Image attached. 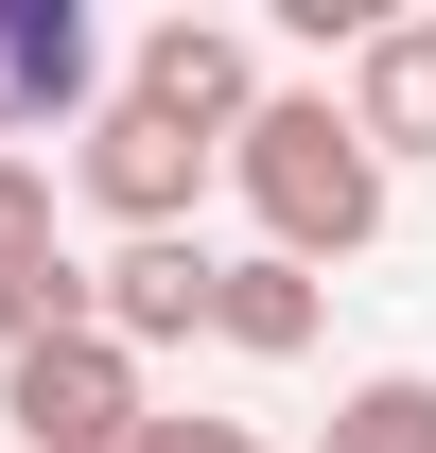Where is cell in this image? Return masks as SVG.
<instances>
[{"label": "cell", "mask_w": 436, "mask_h": 453, "mask_svg": "<svg viewBox=\"0 0 436 453\" xmlns=\"http://www.w3.org/2000/svg\"><path fill=\"white\" fill-rule=\"evenodd\" d=\"M227 192L262 210V244L279 262H367L384 244V157H367V122L331 105V88H262V122L227 140Z\"/></svg>", "instance_id": "obj_1"}, {"label": "cell", "mask_w": 436, "mask_h": 453, "mask_svg": "<svg viewBox=\"0 0 436 453\" xmlns=\"http://www.w3.org/2000/svg\"><path fill=\"white\" fill-rule=\"evenodd\" d=\"M0 418H18V453H122L158 401H140V349L53 332V349H18V366H0Z\"/></svg>", "instance_id": "obj_2"}, {"label": "cell", "mask_w": 436, "mask_h": 453, "mask_svg": "<svg viewBox=\"0 0 436 453\" xmlns=\"http://www.w3.org/2000/svg\"><path fill=\"white\" fill-rule=\"evenodd\" d=\"M70 174H88V210L122 226V244H175V226H192V192H210V140H192V122H158V105H105L88 122V140H70Z\"/></svg>", "instance_id": "obj_3"}, {"label": "cell", "mask_w": 436, "mask_h": 453, "mask_svg": "<svg viewBox=\"0 0 436 453\" xmlns=\"http://www.w3.org/2000/svg\"><path fill=\"white\" fill-rule=\"evenodd\" d=\"M122 88H105V35H88V0H0V157L18 140H88Z\"/></svg>", "instance_id": "obj_4"}, {"label": "cell", "mask_w": 436, "mask_h": 453, "mask_svg": "<svg viewBox=\"0 0 436 453\" xmlns=\"http://www.w3.org/2000/svg\"><path fill=\"white\" fill-rule=\"evenodd\" d=\"M122 105H158V122H192V140H245L262 122V53H245V18H158L140 53H122Z\"/></svg>", "instance_id": "obj_5"}, {"label": "cell", "mask_w": 436, "mask_h": 453, "mask_svg": "<svg viewBox=\"0 0 436 453\" xmlns=\"http://www.w3.org/2000/svg\"><path fill=\"white\" fill-rule=\"evenodd\" d=\"M210 296H227V262L175 226V244H122V262H88V314H105V349H192L210 332Z\"/></svg>", "instance_id": "obj_6"}, {"label": "cell", "mask_w": 436, "mask_h": 453, "mask_svg": "<svg viewBox=\"0 0 436 453\" xmlns=\"http://www.w3.org/2000/svg\"><path fill=\"white\" fill-rule=\"evenodd\" d=\"M315 332H331V280H315V262H279V244H245V262H227V296H210V349L297 366Z\"/></svg>", "instance_id": "obj_7"}, {"label": "cell", "mask_w": 436, "mask_h": 453, "mask_svg": "<svg viewBox=\"0 0 436 453\" xmlns=\"http://www.w3.org/2000/svg\"><path fill=\"white\" fill-rule=\"evenodd\" d=\"M349 122H367V157H436V18H384L367 53H349Z\"/></svg>", "instance_id": "obj_8"}, {"label": "cell", "mask_w": 436, "mask_h": 453, "mask_svg": "<svg viewBox=\"0 0 436 453\" xmlns=\"http://www.w3.org/2000/svg\"><path fill=\"white\" fill-rule=\"evenodd\" d=\"M315 453H436V366H367V384L331 401Z\"/></svg>", "instance_id": "obj_9"}, {"label": "cell", "mask_w": 436, "mask_h": 453, "mask_svg": "<svg viewBox=\"0 0 436 453\" xmlns=\"http://www.w3.org/2000/svg\"><path fill=\"white\" fill-rule=\"evenodd\" d=\"M35 262H70V226H53V174H35V157H0V280H35Z\"/></svg>", "instance_id": "obj_10"}, {"label": "cell", "mask_w": 436, "mask_h": 453, "mask_svg": "<svg viewBox=\"0 0 436 453\" xmlns=\"http://www.w3.org/2000/svg\"><path fill=\"white\" fill-rule=\"evenodd\" d=\"M158 453H262L245 418H158Z\"/></svg>", "instance_id": "obj_11"}]
</instances>
